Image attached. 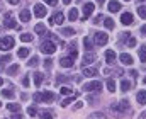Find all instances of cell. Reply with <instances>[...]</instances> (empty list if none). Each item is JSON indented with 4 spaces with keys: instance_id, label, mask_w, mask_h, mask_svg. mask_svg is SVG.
<instances>
[{
    "instance_id": "f546056e",
    "label": "cell",
    "mask_w": 146,
    "mask_h": 119,
    "mask_svg": "<svg viewBox=\"0 0 146 119\" xmlns=\"http://www.w3.org/2000/svg\"><path fill=\"white\" fill-rule=\"evenodd\" d=\"M21 41H22V43H31V41H33V36H31L29 33H24V34H21Z\"/></svg>"
},
{
    "instance_id": "f35d334b",
    "label": "cell",
    "mask_w": 146,
    "mask_h": 119,
    "mask_svg": "<svg viewBox=\"0 0 146 119\" xmlns=\"http://www.w3.org/2000/svg\"><path fill=\"white\" fill-rule=\"evenodd\" d=\"M61 94L63 95H68V94H72V88L70 87H61Z\"/></svg>"
},
{
    "instance_id": "3957f363",
    "label": "cell",
    "mask_w": 146,
    "mask_h": 119,
    "mask_svg": "<svg viewBox=\"0 0 146 119\" xmlns=\"http://www.w3.org/2000/svg\"><path fill=\"white\" fill-rule=\"evenodd\" d=\"M100 88H102V83L99 80H94V82H88V83L83 85V90L85 92H99Z\"/></svg>"
},
{
    "instance_id": "52a82bcc",
    "label": "cell",
    "mask_w": 146,
    "mask_h": 119,
    "mask_svg": "<svg viewBox=\"0 0 146 119\" xmlns=\"http://www.w3.org/2000/svg\"><path fill=\"white\" fill-rule=\"evenodd\" d=\"M110 109H112L114 112L121 114V112L127 111V100H124V102H117V104H112V106H110Z\"/></svg>"
},
{
    "instance_id": "ffe728a7",
    "label": "cell",
    "mask_w": 146,
    "mask_h": 119,
    "mask_svg": "<svg viewBox=\"0 0 146 119\" xmlns=\"http://www.w3.org/2000/svg\"><path fill=\"white\" fill-rule=\"evenodd\" d=\"M83 46H85L87 51H92L94 49V41L90 39V38H83Z\"/></svg>"
},
{
    "instance_id": "bcb514c9",
    "label": "cell",
    "mask_w": 146,
    "mask_h": 119,
    "mask_svg": "<svg viewBox=\"0 0 146 119\" xmlns=\"http://www.w3.org/2000/svg\"><path fill=\"white\" fill-rule=\"evenodd\" d=\"M10 119H22V114H19V112H15V114H14V116H12Z\"/></svg>"
},
{
    "instance_id": "7a4b0ae2",
    "label": "cell",
    "mask_w": 146,
    "mask_h": 119,
    "mask_svg": "<svg viewBox=\"0 0 146 119\" xmlns=\"http://www.w3.org/2000/svg\"><path fill=\"white\" fill-rule=\"evenodd\" d=\"M41 51H42L44 55H53V53L56 51V44H54L53 41H42V44H41Z\"/></svg>"
},
{
    "instance_id": "83f0119b",
    "label": "cell",
    "mask_w": 146,
    "mask_h": 119,
    "mask_svg": "<svg viewBox=\"0 0 146 119\" xmlns=\"http://www.w3.org/2000/svg\"><path fill=\"white\" fill-rule=\"evenodd\" d=\"M129 88H131V83H129L127 80H122V82H121V90H122V92H127Z\"/></svg>"
},
{
    "instance_id": "8d00e7d4",
    "label": "cell",
    "mask_w": 146,
    "mask_h": 119,
    "mask_svg": "<svg viewBox=\"0 0 146 119\" xmlns=\"http://www.w3.org/2000/svg\"><path fill=\"white\" fill-rule=\"evenodd\" d=\"M126 43H127V46H129V48H133V46H136V39H134L133 36H129V38L126 39Z\"/></svg>"
},
{
    "instance_id": "6f0895ef",
    "label": "cell",
    "mask_w": 146,
    "mask_h": 119,
    "mask_svg": "<svg viewBox=\"0 0 146 119\" xmlns=\"http://www.w3.org/2000/svg\"><path fill=\"white\" fill-rule=\"evenodd\" d=\"M139 2H146V0H139Z\"/></svg>"
},
{
    "instance_id": "816d5d0a",
    "label": "cell",
    "mask_w": 146,
    "mask_h": 119,
    "mask_svg": "<svg viewBox=\"0 0 146 119\" xmlns=\"http://www.w3.org/2000/svg\"><path fill=\"white\" fill-rule=\"evenodd\" d=\"M139 119H146V111H145V112H141V116H139Z\"/></svg>"
},
{
    "instance_id": "f6af8a7d",
    "label": "cell",
    "mask_w": 146,
    "mask_h": 119,
    "mask_svg": "<svg viewBox=\"0 0 146 119\" xmlns=\"http://www.w3.org/2000/svg\"><path fill=\"white\" fill-rule=\"evenodd\" d=\"M46 3H49V5H56L58 3V0H44Z\"/></svg>"
},
{
    "instance_id": "681fc988",
    "label": "cell",
    "mask_w": 146,
    "mask_h": 119,
    "mask_svg": "<svg viewBox=\"0 0 146 119\" xmlns=\"http://www.w3.org/2000/svg\"><path fill=\"white\" fill-rule=\"evenodd\" d=\"M9 3H12V5H17V3H19V0H9Z\"/></svg>"
},
{
    "instance_id": "b9f144b4",
    "label": "cell",
    "mask_w": 146,
    "mask_h": 119,
    "mask_svg": "<svg viewBox=\"0 0 146 119\" xmlns=\"http://www.w3.org/2000/svg\"><path fill=\"white\" fill-rule=\"evenodd\" d=\"M92 118H94V119H106V116H104L102 112H97V114H94Z\"/></svg>"
},
{
    "instance_id": "cb8c5ba5",
    "label": "cell",
    "mask_w": 146,
    "mask_h": 119,
    "mask_svg": "<svg viewBox=\"0 0 146 119\" xmlns=\"http://www.w3.org/2000/svg\"><path fill=\"white\" fill-rule=\"evenodd\" d=\"M7 109L12 112H19L21 111V104H7Z\"/></svg>"
},
{
    "instance_id": "836d02e7",
    "label": "cell",
    "mask_w": 146,
    "mask_h": 119,
    "mask_svg": "<svg viewBox=\"0 0 146 119\" xmlns=\"http://www.w3.org/2000/svg\"><path fill=\"white\" fill-rule=\"evenodd\" d=\"M107 88H109V92H115V82L114 80H107Z\"/></svg>"
},
{
    "instance_id": "d4e9b609",
    "label": "cell",
    "mask_w": 146,
    "mask_h": 119,
    "mask_svg": "<svg viewBox=\"0 0 146 119\" xmlns=\"http://www.w3.org/2000/svg\"><path fill=\"white\" fill-rule=\"evenodd\" d=\"M68 19H70V21H76V19H78V9H72V10H70Z\"/></svg>"
},
{
    "instance_id": "f907efd6",
    "label": "cell",
    "mask_w": 146,
    "mask_h": 119,
    "mask_svg": "<svg viewBox=\"0 0 146 119\" xmlns=\"http://www.w3.org/2000/svg\"><path fill=\"white\" fill-rule=\"evenodd\" d=\"M141 34H145V36H146V24L141 27Z\"/></svg>"
},
{
    "instance_id": "1f68e13d",
    "label": "cell",
    "mask_w": 146,
    "mask_h": 119,
    "mask_svg": "<svg viewBox=\"0 0 146 119\" xmlns=\"http://www.w3.org/2000/svg\"><path fill=\"white\" fill-rule=\"evenodd\" d=\"M104 26H106L107 29H114V21H112L110 17H107V19H104Z\"/></svg>"
},
{
    "instance_id": "680465c9",
    "label": "cell",
    "mask_w": 146,
    "mask_h": 119,
    "mask_svg": "<svg viewBox=\"0 0 146 119\" xmlns=\"http://www.w3.org/2000/svg\"><path fill=\"white\" fill-rule=\"evenodd\" d=\"M0 106H2V102H0Z\"/></svg>"
},
{
    "instance_id": "4dcf8cb0",
    "label": "cell",
    "mask_w": 146,
    "mask_h": 119,
    "mask_svg": "<svg viewBox=\"0 0 146 119\" xmlns=\"http://www.w3.org/2000/svg\"><path fill=\"white\" fill-rule=\"evenodd\" d=\"M27 65H29V66H33V68H36L37 65H39V58H37V56H33V58L29 60V63H27Z\"/></svg>"
},
{
    "instance_id": "d6a6232c",
    "label": "cell",
    "mask_w": 146,
    "mask_h": 119,
    "mask_svg": "<svg viewBox=\"0 0 146 119\" xmlns=\"http://www.w3.org/2000/svg\"><path fill=\"white\" fill-rule=\"evenodd\" d=\"M34 31H36L37 34H44V33H46V27H44L42 24H36V27H34Z\"/></svg>"
},
{
    "instance_id": "5bb4252c",
    "label": "cell",
    "mask_w": 146,
    "mask_h": 119,
    "mask_svg": "<svg viewBox=\"0 0 146 119\" xmlns=\"http://www.w3.org/2000/svg\"><path fill=\"white\" fill-rule=\"evenodd\" d=\"M136 100H138V104H139V106H145V104H146V90H139V92H138Z\"/></svg>"
},
{
    "instance_id": "9f6ffc18",
    "label": "cell",
    "mask_w": 146,
    "mask_h": 119,
    "mask_svg": "<svg viewBox=\"0 0 146 119\" xmlns=\"http://www.w3.org/2000/svg\"><path fill=\"white\" fill-rule=\"evenodd\" d=\"M97 2H99V3H102V2H104V0H97Z\"/></svg>"
},
{
    "instance_id": "2e32d148",
    "label": "cell",
    "mask_w": 146,
    "mask_h": 119,
    "mask_svg": "<svg viewBox=\"0 0 146 119\" xmlns=\"http://www.w3.org/2000/svg\"><path fill=\"white\" fill-rule=\"evenodd\" d=\"M109 10L110 12H119L121 10V3L117 0H110L109 2Z\"/></svg>"
},
{
    "instance_id": "7bdbcfd3",
    "label": "cell",
    "mask_w": 146,
    "mask_h": 119,
    "mask_svg": "<svg viewBox=\"0 0 146 119\" xmlns=\"http://www.w3.org/2000/svg\"><path fill=\"white\" fill-rule=\"evenodd\" d=\"M27 114H29V116H36V109H34V107H29V109H27Z\"/></svg>"
},
{
    "instance_id": "60d3db41",
    "label": "cell",
    "mask_w": 146,
    "mask_h": 119,
    "mask_svg": "<svg viewBox=\"0 0 146 119\" xmlns=\"http://www.w3.org/2000/svg\"><path fill=\"white\" fill-rule=\"evenodd\" d=\"M44 66H46L48 70H51V66H53V60H49V58H48V60L44 61Z\"/></svg>"
},
{
    "instance_id": "6da1fadb",
    "label": "cell",
    "mask_w": 146,
    "mask_h": 119,
    "mask_svg": "<svg viewBox=\"0 0 146 119\" xmlns=\"http://www.w3.org/2000/svg\"><path fill=\"white\" fill-rule=\"evenodd\" d=\"M14 44H15V39H14L12 36H3V38L0 39V49H2V51H9V49L14 48Z\"/></svg>"
},
{
    "instance_id": "9c48e42d",
    "label": "cell",
    "mask_w": 146,
    "mask_h": 119,
    "mask_svg": "<svg viewBox=\"0 0 146 119\" xmlns=\"http://www.w3.org/2000/svg\"><path fill=\"white\" fill-rule=\"evenodd\" d=\"M121 22H122L124 26H131V24L134 22V17H133V14H129V12H124V14L121 15Z\"/></svg>"
},
{
    "instance_id": "d6986e66",
    "label": "cell",
    "mask_w": 146,
    "mask_h": 119,
    "mask_svg": "<svg viewBox=\"0 0 146 119\" xmlns=\"http://www.w3.org/2000/svg\"><path fill=\"white\" fill-rule=\"evenodd\" d=\"M106 61H107V63H114V61H115V53H114L112 49H107V51H106Z\"/></svg>"
},
{
    "instance_id": "7dc6e473",
    "label": "cell",
    "mask_w": 146,
    "mask_h": 119,
    "mask_svg": "<svg viewBox=\"0 0 146 119\" xmlns=\"http://www.w3.org/2000/svg\"><path fill=\"white\" fill-rule=\"evenodd\" d=\"M34 100L36 102H41V94H34Z\"/></svg>"
},
{
    "instance_id": "277c9868",
    "label": "cell",
    "mask_w": 146,
    "mask_h": 119,
    "mask_svg": "<svg viewBox=\"0 0 146 119\" xmlns=\"http://www.w3.org/2000/svg\"><path fill=\"white\" fill-rule=\"evenodd\" d=\"M3 22H5V27H9V29H17V24H15V19H14V14H12V12H7V14H5Z\"/></svg>"
},
{
    "instance_id": "ba28073f",
    "label": "cell",
    "mask_w": 146,
    "mask_h": 119,
    "mask_svg": "<svg viewBox=\"0 0 146 119\" xmlns=\"http://www.w3.org/2000/svg\"><path fill=\"white\" fill-rule=\"evenodd\" d=\"M53 100H54V94H53L51 90H46V92L41 94V102H44V104H51Z\"/></svg>"
},
{
    "instance_id": "8fae6325",
    "label": "cell",
    "mask_w": 146,
    "mask_h": 119,
    "mask_svg": "<svg viewBox=\"0 0 146 119\" xmlns=\"http://www.w3.org/2000/svg\"><path fill=\"white\" fill-rule=\"evenodd\" d=\"M63 19H65V15H63L61 12H56V14H54V15H53V17L49 19V24H51V26L61 24V22H63Z\"/></svg>"
},
{
    "instance_id": "4fadbf2b",
    "label": "cell",
    "mask_w": 146,
    "mask_h": 119,
    "mask_svg": "<svg viewBox=\"0 0 146 119\" xmlns=\"http://www.w3.org/2000/svg\"><path fill=\"white\" fill-rule=\"evenodd\" d=\"M119 60H121V63H124V65H133V56L127 55V53H122V55L119 56Z\"/></svg>"
},
{
    "instance_id": "11a10c76",
    "label": "cell",
    "mask_w": 146,
    "mask_h": 119,
    "mask_svg": "<svg viewBox=\"0 0 146 119\" xmlns=\"http://www.w3.org/2000/svg\"><path fill=\"white\" fill-rule=\"evenodd\" d=\"M143 83H145V85H146V77H145V78H143Z\"/></svg>"
},
{
    "instance_id": "f1b7e54d",
    "label": "cell",
    "mask_w": 146,
    "mask_h": 119,
    "mask_svg": "<svg viewBox=\"0 0 146 119\" xmlns=\"http://www.w3.org/2000/svg\"><path fill=\"white\" fill-rule=\"evenodd\" d=\"M2 97H5V99H12V97H14V92H12L10 88H5V90H2Z\"/></svg>"
},
{
    "instance_id": "d590c367",
    "label": "cell",
    "mask_w": 146,
    "mask_h": 119,
    "mask_svg": "<svg viewBox=\"0 0 146 119\" xmlns=\"http://www.w3.org/2000/svg\"><path fill=\"white\" fill-rule=\"evenodd\" d=\"M17 72H19V65H12L7 73H9V75H14V73H17Z\"/></svg>"
},
{
    "instance_id": "ee69618b",
    "label": "cell",
    "mask_w": 146,
    "mask_h": 119,
    "mask_svg": "<svg viewBox=\"0 0 146 119\" xmlns=\"http://www.w3.org/2000/svg\"><path fill=\"white\" fill-rule=\"evenodd\" d=\"M22 85H24V87H29V78H27V77L22 78Z\"/></svg>"
},
{
    "instance_id": "74e56055",
    "label": "cell",
    "mask_w": 146,
    "mask_h": 119,
    "mask_svg": "<svg viewBox=\"0 0 146 119\" xmlns=\"http://www.w3.org/2000/svg\"><path fill=\"white\" fill-rule=\"evenodd\" d=\"M39 118H41V119H53V114L46 111V112H41V114H39Z\"/></svg>"
},
{
    "instance_id": "db71d44e",
    "label": "cell",
    "mask_w": 146,
    "mask_h": 119,
    "mask_svg": "<svg viewBox=\"0 0 146 119\" xmlns=\"http://www.w3.org/2000/svg\"><path fill=\"white\" fill-rule=\"evenodd\" d=\"M2 83H3V80H2V77H0V87H2Z\"/></svg>"
},
{
    "instance_id": "f5cc1de1",
    "label": "cell",
    "mask_w": 146,
    "mask_h": 119,
    "mask_svg": "<svg viewBox=\"0 0 146 119\" xmlns=\"http://www.w3.org/2000/svg\"><path fill=\"white\" fill-rule=\"evenodd\" d=\"M70 2H72V0H63V3H65V5H68Z\"/></svg>"
},
{
    "instance_id": "603a6c76",
    "label": "cell",
    "mask_w": 146,
    "mask_h": 119,
    "mask_svg": "<svg viewBox=\"0 0 146 119\" xmlns=\"http://www.w3.org/2000/svg\"><path fill=\"white\" fill-rule=\"evenodd\" d=\"M17 56H19V58H27V56H29V49H27V48H21V49L17 51Z\"/></svg>"
},
{
    "instance_id": "91938a15",
    "label": "cell",
    "mask_w": 146,
    "mask_h": 119,
    "mask_svg": "<svg viewBox=\"0 0 146 119\" xmlns=\"http://www.w3.org/2000/svg\"><path fill=\"white\" fill-rule=\"evenodd\" d=\"M126 2H129V0H126Z\"/></svg>"
},
{
    "instance_id": "8992f818",
    "label": "cell",
    "mask_w": 146,
    "mask_h": 119,
    "mask_svg": "<svg viewBox=\"0 0 146 119\" xmlns=\"http://www.w3.org/2000/svg\"><path fill=\"white\" fill-rule=\"evenodd\" d=\"M46 14H48V10H46V7H44L42 3H36V5H34V15H36L37 19L46 17Z\"/></svg>"
},
{
    "instance_id": "9a60e30c",
    "label": "cell",
    "mask_w": 146,
    "mask_h": 119,
    "mask_svg": "<svg viewBox=\"0 0 146 119\" xmlns=\"http://www.w3.org/2000/svg\"><path fill=\"white\" fill-rule=\"evenodd\" d=\"M97 68H90V66H83V75L85 77H95L97 75Z\"/></svg>"
},
{
    "instance_id": "5b68a950",
    "label": "cell",
    "mask_w": 146,
    "mask_h": 119,
    "mask_svg": "<svg viewBox=\"0 0 146 119\" xmlns=\"http://www.w3.org/2000/svg\"><path fill=\"white\" fill-rule=\"evenodd\" d=\"M107 41H109V36H107L106 33H97V34L94 36V43H95L97 46H104V44H107Z\"/></svg>"
},
{
    "instance_id": "7402d4cb",
    "label": "cell",
    "mask_w": 146,
    "mask_h": 119,
    "mask_svg": "<svg viewBox=\"0 0 146 119\" xmlns=\"http://www.w3.org/2000/svg\"><path fill=\"white\" fill-rule=\"evenodd\" d=\"M139 61L141 63H146V46H141L139 48Z\"/></svg>"
},
{
    "instance_id": "ac0fdd59",
    "label": "cell",
    "mask_w": 146,
    "mask_h": 119,
    "mask_svg": "<svg viewBox=\"0 0 146 119\" xmlns=\"http://www.w3.org/2000/svg\"><path fill=\"white\" fill-rule=\"evenodd\" d=\"M19 19H21L22 22H29V21H31V12H29V10H22V12L19 14Z\"/></svg>"
},
{
    "instance_id": "c3c4849f",
    "label": "cell",
    "mask_w": 146,
    "mask_h": 119,
    "mask_svg": "<svg viewBox=\"0 0 146 119\" xmlns=\"http://www.w3.org/2000/svg\"><path fill=\"white\" fill-rule=\"evenodd\" d=\"M82 106H83V102H76V104H75V109H80Z\"/></svg>"
},
{
    "instance_id": "7c38bea8",
    "label": "cell",
    "mask_w": 146,
    "mask_h": 119,
    "mask_svg": "<svg viewBox=\"0 0 146 119\" xmlns=\"http://www.w3.org/2000/svg\"><path fill=\"white\" fill-rule=\"evenodd\" d=\"M95 60H97V56H95V55H94V53L90 51V53H87V55L83 56V63H82V65H83V66H87V65H90V63H94Z\"/></svg>"
},
{
    "instance_id": "30bf717a",
    "label": "cell",
    "mask_w": 146,
    "mask_h": 119,
    "mask_svg": "<svg viewBox=\"0 0 146 119\" xmlns=\"http://www.w3.org/2000/svg\"><path fill=\"white\" fill-rule=\"evenodd\" d=\"M94 3H85V7H83V15H82V19L85 21V19H88L90 15H92V12H94Z\"/></svg>"
},
{
    "instance_id": "4316f807",
    "label": "cell",
    "mask_w": 146,
    "mask_h": 119,
    "mask_svg": "<svg viewBox=\"0 0 146 119\" xmlns=\"http://www.w3.org/2000/svg\"><path fill=\"white\" fill-rule=\"evenodd\" d=\"M61 34H65V36H73V34H75V29H73V27H63V29H61Z\"/></svg>"
},
{
    "instance_id": "ab89813d",
    "label": "cell",
    "mask_w": 146,
    "mask_h": 119,
    "mask_svg": "<svg viewBox=\"0 0 146 119\" xmlns=\"http://www.w3.org/2000/svg\"><path fill=\"white\" fill-rule=\"evenodd\" d=\"M12 58H10V55H5V56H2L0 58V63H7V61H10Z\"/></svg>"
},
{
    "instance_id": "484cf974",
    "label": "cell",
    "mask_w": 146,
    "mask_h": 119,
    "mask_svg": "<svg viewBox=\"0 0 146 119\" xmlns=\"http://www.w3.org/2000/svg\"><path fill=\"white\" fill-rule=\"evenodd\" d=\"M138 15L141 19H146V5H139L138 7Z\"/></svg>"
},
{
    "instance_id": "44dd1931",
    "label": "cell",
    "mask_w": 146,
    "mask_h": 119,
    "mask_svg": "<svg viewBox=\"0 0 146 119\" xmlns=\"http://www.w3.org/2000/svg\"><path fill=\"white\" fill-rule=\"evenodd\" d=\"M41 83H42V73L36 72V73H34V85L39 88V87H41Z\"/></svg>"
},
{
    "instance_id": "e575fe53",
    "label": "cell",
    "mask_w": 146,
    "mask_h": 119,
    "mask_svg": "<svg viewBox=\"0 0 146 119\" xmlns=\"http://www.w3.org/2000/svg\"><path fill=\"white\" fill-rule=\"evenodd\" d=\"M75 97H76V94H75V95H72V97H68V99H65L61 106H63V107H66V106H70V104H72L73 100H75Z\"/></svg>"
},
{
    "instance_id": "e0dca14e",
    "label": "cell",
    "mask_w": 146,
    "mask_h": 119,
    "mask_svg": "<svg viewBox=\"0 0 146 119\" xmlns=\"http://www.w3.org/2000/svg\"><path fill=\"white\" fill-rule=\"evenodd\" d=\"M60 65L63 68H70V66H73V58H61L60 60Z\"/></svg>"
}]
</instances>
